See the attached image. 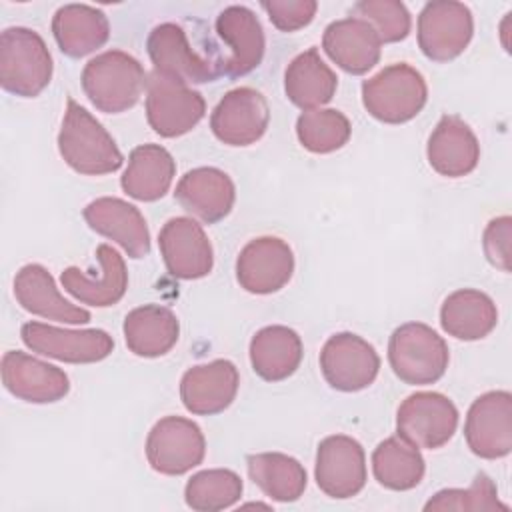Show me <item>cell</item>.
<instances>
[{
    "label": "cell",
    "instance_id": "obj_11",
    "mask_svg": "<svg viewBox=\"0 0 512 512\" xmlns=\"http://www.w3.org/2000/svg\"><path fill=\"white\" fill-rule=\"evenodd\" d=\"M320 370L324 380L340 392H358L368 388L380 370L376 348L358 334H332L320 352Z\"/></svg>",
    "mask_w": 512,
    "mask_h": 512
},
{
    "label": "cell",
    "instance_id": "obj_21",
    "mask_svg": "<svg viewBox=\"0 0 512 512\" xmlns=\"http://www.w3.org/2000/svg\"><path fill=\"white\" fill-rule=\"evenodd\" d=\"M82 214L94 232L120 244L130 258L138 260L148 256L150 232L136 206L114 196H102L92 200Z\"/></svg>",
    "mask_w": 512,
    "mask_h": 512
},
{
    "label": "cell",
    "instance_id": "obj_9",
    "mask_svg": "<svg viewBox=\"0 0 512 512\" xmlns=\"http://www.w3.org/2000/svg\"><path fill=\"white\" fill-rule=\"evenodd\" d=\"M206 440L200 426L182 416L160 418L146 438L148 464L166 476H180L202 464Z\"/></svg>",
    "mask_w": 512,
    "mask_h": 512
},
{
    "label": "cell",
    "instance_id": "obj_7",
    "mask_svg": "<svg viewBox=\"0 0 512 512\" xmlns=\"http://www.w3.org/2000/svg\"><path fill=\"white\" fill-rule=\"evenodd\" d=\"M206 114L200 92L188 84L152 72L146 80V118L162 138H176L190 132Z\"/></svg>",
    "mask_w": 512,
    "mask_h": 512
},
{
    "label": "cell",
    "instance_id": "obj_36",
    "mask_svg": "<svg viewBox=\"0 0 512 512\" xmlns=\"http://www.w3.org/2000/svg\"><path fill=\"white\" fill-rule=\"evenodd\" d=\"M242 496V480L226 468L196 472L184 488V500L192 510L216 512L234 506Z\"/></svg>",
    "mask_w": 512,
    "mask_h": 512
},
{
    "label": "cell",
    "instance_id": "obj_6",
    "mask_svg": "<svg viewBox=\"0 0 512 512\" xmlns=\"http://www.w3.org/2000/svg\"><path fill=\"white\" fill-rule=\"evenodd\" d=\"M146 50L156 72L184 84H206L222 76V60L200 54L180 24L164 22L152 28Z\"/></svg>",
    "mask_w": 512,
    "mask_h": 512
},
{
    "label": "cell",
    "instance_id": "obj_10",
    "mask_svg": "<svg viewBox=\"0 0 512 512\" xmlns=\"http://www.w3.org/2000/svg\"><path fill=\"white\" fill-rule=\"evenodd\" d=\"M458 428L454 402L440 392L410 394L396 412V432L416 448H440Z\"/></svg>",
    "mask_w": 512,
    "mask_h": 512
},
{
    "label": "cell",
    "instance_id": "obj_5",
    "mask_svg": "<svg viewBox=\"0 0 512 512\" xmlns=\"http://www.w3.org/2000/svg\"><path fill=\"white\" fill-rule=\"evenodd\" d=\"M388 360L402 382L422 386L434 384L444 376L450 352L444 338L428 324L406 322L390 336Z\"/></svg>",
    "mask_w": 512,
    "mask_h": 512
},
{
    "label": "cell",
    "instance_id": "obj_37",
    "mask_svg": "<svg viewBox=\"0 0 512 512\" xmlns=\"http://www.w3.org/2000/svg\"><path fill=\"white\" fill-rule=\"evenodd\" d=\"M424 510H508L506 504L498 500L494 482L486 474H478L474 482L462 488H446L436 492L426 504Z\"/></svg>",
    "mask_w": 512,
    "mask_h": 512
},
{
    "label": "cell",
    "instance_id": "obj_29",
    "mask_svg": "<svg viewBox=\"0 0 512 512\" xmlns=\"http://www.w3.org/2000/svg\"><path fill=\"white\" fill-rule=\"evenodd\" d=\"M302 354V338L282 324L264 326L250 340V364L266 382H280L292 376L302 362Z\"/></svg>",
    "mask_w": 512,
    "mask_h": 512
},
{
    "label": "cell",
    "instance_id": "obj_14",
    "mask_svg": "<svg viewBox=\"0 0 512 512\" xmlns=\"http://www.w3.org/2000/svg\"><path fill=\"white\" fill-rule=\"evenodd\" d=\"M318 488L336 500L356 496L366 484V454L358 440L346 434L326 436L318 444L316 468Z\"/></svg>",
    "mask_w": 512,
    "mask_h": 512
},
{
    "label": "cell",
    "instance_id": "obj_30",
    "mask_svg": "<svg viewBox=\"0 0 512 512\" xmlns=\"http://www.w3.org/2000/svg\"><path fill=\"white\" fill-rule=\"evenodd\" d=\"M174 174V158L164 146L142 144L130 152L120 186L134 200L154 202L170 190Z\"/></svg>",
    "mask_w": 512,
    "mask_h": 512
},
{
    "label": "cell",
    "instance_id": "obj_32",
    "mask_svg": "<svg viewBox=\"0 0 512 512\" xmlns=\"http://www.w3.org/2000/svg\"><path fill=\"white\" fill-rule=\"evenodd\" d=\"M336 86V74L320 58L316 48H308L306 52L298 54L284 72L286 96L302 110H314L328 104L336 94Z\"/></svg>",
    "mask_w": 512,
    "mask_h": 512
},
{
    "label": "cell",
    "instance_id": "obj_13",
    "mask_svg": "<svg viewBox=\"0 0 512 512\" xmlns=\"http://www.w3.org/2000/svg\"><path fill=\"white\" fill-rule=\"evenodd\" d=\"M466 444L472 454L496 460L512 450V394L490 390L478 396L466 414Z\"/></svg>",
    "mask_w": 512,
    "mask_h": 512
},
{
    "label": "cell",
    "instance_id": "obj_16",
    "mask_svg": "<svg viewBox=\"0 0 512 512\" xmlns=\"http://www.w3.org/2000/svg\"><path fill=\"white\" fill-rule=\"evenodd\" d=\"M160 254L166 270L180 280H198L210 274L214 266L212 244L204 228L188 218H170L158 234Z\"/></svg>",
    "mask_w": 512,
    "mask_h": 512
},
{
    "label": "cell",
    "instance_id": "obj_39",
    "mask_svg": "<svg viewBox=\"0 0 512 512\" xmlns=\"http://www.w3.org/2000/svg\"><path fill=\"white\" fill-rule=\"evenodd\" d=\"M270 22L282 32H294L308 26L318 10L316 0H264L260 4Z\"/></svg>",
    "mask_w": 512,
    "mask_h": 512
},
{
    "label": "cell",
    "instance_id": "obj_38",
    "mask_svg": "<svg viewBox=\"0 0 512 512\" xmlns=\"http://www.w3.org/2000/svg\"><path fill=\"white\" fill-rule=\"evenodd\" d=\"M352 10L376 30L380 42H400L410 34V12L398 0H360Z\"/></svg>",
    "mask_w": 512,
    "mask_h": 512
},
{
    "label": "cell",
    "instance_id": "obj_18",
    "mask_svg": "<svg viewBox=\"0 0 512 512\" xmlns=\"http://www.w3.org/2000/svg\"><path fill=\"white\" fill-rule=\"evenodd\" d=\"M2 384L12 396L32 404L58 402L70 390L62 368L20 350H8L2 356Z\"/></svg>",
    "mask_w": 512,
    "mask_h": 512
},
{
    "label": "cell",
    "instance_id": "obj_3",
    "mask_svg": "<svg viewBox=\"0 0 512 512\" xmlns=\"http://www.w3.org/2000/svg\"><path fill=\"white\" fill-rule=\"evenodd\" d=\"M52 78V56L42 36L24 26L0 34V84L22 98L38 96Z\"/></svg>",
    "mask_w": 512,
    "mask_h": 512
},
{
    "label": "cell",
    "instance_id": "obj_22",
    "mask_svg": "<svg viewBox=\"0 0 512 512\" xmlns=\"http://www.w3.org/2000/svg\"><path fill=\"white\" fill-rule=\"evenodd\" d=\"M174 198L192 216L206 224H214L230 214L236 200V188L224 170L200 166L180 178Z\"/></svg>",
    "mask_w": 512,
    "mask_h": 512
},
{
    "label": "cell",
    "instance_id": "obj_12",
    "mask_svg": "<svg viewBox=\"0 0 512 512\" xmlns=\"http://www.w3.org/2000/svg\"><path fill=\"white\" fill-rule=\"evenodd\" d=\"M20 336L32 352L68 364L100 362L114 350L112 336L100 328L64 330L42 322H26Z\"/></svg>",
    "mask_w": 512,
    "mask_h": 512
},
{
    "label": "cell",
    "instance_id": "obj_17",
    "mask_svg": "<svg viewBox=\"0 0 512 512\" xmlns=\"http://www.w3.org/2000/svg\"><path fill=\"white\" fill-rule=\"evenodd\" d=\"M294 272V254L288 242L276 236L250 240L238 254L236 278L250 294H272L288 284Z\"/></svg>",
    "mask_w": 512,
    "mask_h": 512
},
{
    "label": "cell",
    "instance_id": "obj_25",
    "mask_svg": "<svg viewBox=\"0 0 512 512\" xmlns=\"http://www.w3.org/2000/svg\"><path fill=\"white\" fill-rule=\"evenodd\" d=\"M96 258L100 262V276H88L80 268L70 266L62 272L60 282L68 294L84 304L96 308L114 306L122 300L128 288L124 258L108 244H100L96 248Z\"/></svg>",
    "mask_w": 512,
    "mask_h": 512
},
{
    "label": "cell",
    "instance_id": "obj_2",
    "mask_svg": "<svg viewBox=\"0 0 512 512\" xmlns=\"http://www.w3.org/2000/svg\"><path fill=\"white\" fill-rule=\"evenodd\" d=\"M80 80L84 94L100 112L120 114L140 100L148 76L132 54L108 50L84 66Z\"/></svg>",
    "mask_w": 512,
    "mask_h": 512
},
{
    "label": "cell",
    "instance_id": "obj_31",
    "mask_svg": "<svg viewBox=\"0 0 512 512\" xmlns=\"http://www.w3.org/2000/svg\"><path fill=\"white\" fill-rule=\"evenodd\" d=\"M498 324L494 300L474 288H460L448 294L440 308V326L458 340H482Z\"/></svg>",
    "mask_w": 512,
    "mask_h": 512
},
{
    "label": "cell",
    "instance_id": "obj_4",
    "mask_svg": "<svg viewBox=\"0 0 512 512\" xmlns=\"http://www.w3.org/2000/svg\"><path fill=\"white\" fill-rule=\"evenodd\" d=\"M428 100L424 76L410 64L398 62L382 68L362 82L366 112L384 124H404L420 114Z\"/></svg>",
    "mask_w": 512,
    "mask_h": 512
},
{
    "label": "cell",
    "instance_id": "obj_23",
    "mask_svg": "<svg viewBox=\"0 0 512 512\" xmlns=\"http://www.w3.org/2000/svg\"><path fill=\"white\" fill-rule=\"evenodd\" d=\"M380 38L376 30L358 16L334 20L326 26L322 48L328 58L348 74H366L380 60Z\"/></svg>",
    "mask_w": 512,
    "mask_h": 512
},
{
    "label": "cell",
    "instance_id": "obj_8",
    "mask_svg": "<svg viewBox=\"0 0 512 512\" xmlns=\"http://www.w3.org/2000/svg\"><path fill=\"white\" fill-rule=\"evenodd\" d=\"M472 34V12L462 2L432 0L418 16V46L428 60H454L466 50Z\"/></svg>",
    "mask_w": 512,
    "mask_h": 512
},
{
    "label": "cell",
    "instance_id": "obj_19",
    "mask_svg": "<svg viewBox=\"0 0 512 512\" xmlns=\"http://www.w3.org/2000/svg\"><path fill=\"white\" fill-rule=\"evenodd\" d=\"M240 386L238 368L224 358L192 366L180 380V398L188 412L212 416L224 412Z\"/></svg>",
    "mask_w": 512,
    "mask_h": 512
},
{
    "label": "cell",
    "instance_id": "obj_35",
    "mask_svg": "<svg viewBox=\"0 0 512 512\" xmlns=\"http://www.w3.org/2000/svg\"><path fill=\"white\" fill-rule=\"evenodd\" d=\"M350 134V120L334 108L304 110L296 120V136L300 144L314 154L340 150L350 140Z\"/></svg>",
    "mask_w": 512,
    "mask_h": 512
},
{
    "label": "cell",
    "instance_id": "obj_33",
    "mask_svg": "<svg viewBox=\"0 0 512 512\" xmlns=\"http://www.w3.org/2000/svg\"><path fill=\"white\" fill-rule=\"evenodd\" d=\"M250 480L276 502H294L306 490L304 466L282 452H260L246 458Z\"/></svg>",
    "mask_w": 512,
    "mask_h": 512
},
{
    "label": "cell",
    "instance_id": "obj_40",
    "mask_svg": "<svg viewBox=\"0 0 512 512\" xmlns=\"http://www.w3.org/2000/svg\"><path fill=\"white\" fill-rule=\"evenodd\" d=\"M510 232H512V220L510 216H500L488 222L482 246L488 262L502 272H510Z\"/></svg>",
    "mask_w": 512,
    "mask_h": 512
},
{
    "label": "cell",
    "instance_id": "obj_26",
    "mask_svg": "<svg viewBox=\"0 0 512 512\" xmlns=\"http://www.w3.org/2000/svg\"><path fill=\"white\" fill-rule=\"evenodd\" d=\"M14 296L30 314L66 324L90 322V312L68 302L58 292L52 274L42 264H26L16 272Z\"/></svg>",
    "mask_w": 512,
    "mask_h": 512
},
{
    "label": "cell",
    "instance_id": "obj_1",
    "mask_svg": "<svg viewBox=\"0 0 512 512\" xmlns=\"http://www.w3.org/2000/svg\"><path fill=\"white\" fill-rule=\"evenodd\" d=\"M58 152L78 174L102 176L116 172L124 156L106 128L74 98H68L58 132Z\"/></svg>",
    "mask_w": 512,
    "mask_h": 512
},
{
    "label": "cell",
    "instance_id": "obj_15",
    "mask_svg": "<svg viewBox=\"0 0 512 512\" xmlns=\"http://www.w3.org/2000/svg\"><path fill=\"white\" fill-rule=\"evenodd\" d=\"M270 122L266 98L248 86L226 92L210 116L214 136L228 146H250L258 142Z\"/></svg>",
    "mask_w": 512,
    "mask_h": 512
},
{
    "label": "cell",
    "instance_id": "obj_27",
    "mask_svg": "<svg viewBox=\"0 0 512 512\" xmlns=\"http://www.w3.org/2000/svg\"><path fill=\"white\" fill-rule=\"evenodd\" d=\"M52 34L62 54L82 58L108 42L110 24L106 14L94 6L66 4L52 18Z\"/></svg>",
    "mask_w": 512,
    "mask_h": 512
},
{
    "label": "cell",
    "instance_id": "obj_20",
    "mask_svg": "<svg viewBox=\"0 0 512 512\" xmlns=\"http://www.w3.org/2000/svg\"><path fill=\"white\" fill-rule=\"evenodd\" d=\"M216 32L230 54L222 60V76L238 78L260 66L264 56V30L258 16L246 6H228L216 18Z\"/></svg>",
    "mask_w": 512,
    "mask_h": 512
},
{
    "label": "cell",
    "instance_id": "obj_28",
    "mask_svg": "<svg viewBox=\"0 0 512 512\" xmlns=\"http://www.w3.org/2000/svg\"><path fill=\"white\" fill-rule=\"evenodd\" d=\"M122 330L132 354L140 358H158L170 352L178 342L180 322L170 308L144 304L126 314Z\"/></svg>",
    "mask_w": 512,
    "mask_h": 512
},
{
    "label": "cell",
    "instance_id": "obj_24",
    "mask_svg": "<svg viewBox=\"0 0 512 512\" xmlns=\"http://www.w3.org/2000/svg\"><path fill=\"white\" fill-rule=\"evenodd\" d=\"M426 156L440 176L462 178L478 166L480 144L460 116L444 114L428 138Z\"/></svg>",
    "mask_w": 512,
    "mask_h": 512
},
{
    "label": "cell",
    "instance_id": "obj_34",
    "mask_svg": "<svg viewBox=\"0 0 512 512\" xmlns=\"http://www.w3.org/2000/svg\"><path fill=\"white\" fill-rule=\"evenodd\" d=\"M372 472L380 486L404 492L420 484L426 472V464L414 444L400 436H390L374 448Z\"/></svg>",
    "mask_w": 512,
    "mask_h": 512
}]
</instances>
